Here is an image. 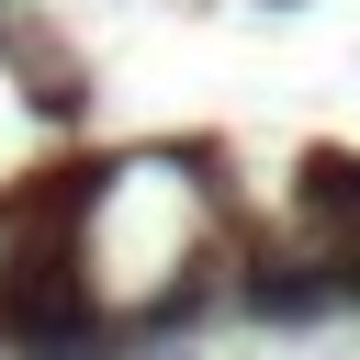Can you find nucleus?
I'll use <instances>...</instances> for the list:
<instances>
[{
  "instance_id": "nucleus-1",
  "label": "nucleus",
  "mask_w": 360,
  "mask_h": 360,
  "mask_svg": "<svg viewBox=\"0 0 360 360\" xmlns=\"http://www.w3.org/2000/svg\"><path fill=\"white\" fill-rule=\"evenodd\" d=\"M304 214H326L338 236H360V169H349V158H315V169H304Z\"/></svg>"
}]
</instances>
